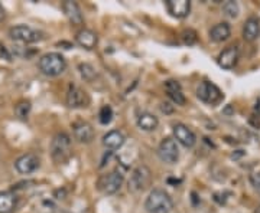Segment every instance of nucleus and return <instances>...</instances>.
<instances>
[{"instance_id": "f257e3e1", "label": "nucleus", "mask_w": 260, "mask_h": 213, "mask_svg": "<svg viewBox=\"0 0 260 213\" xmlns=\"http://www.w3.org/2000/svg\"><path fill=\"white\" fill-rule=\"evenodd\" d=\"M148 213H169L173 209V202L168 193L162 189H153L145 202Z\"/></svg>"}, {"instance_id": "f03ea898", "label": "nucleus", "mask_w": 260, "mask_h": 213, "mask_svg": "<svg viewBox=\"0 0 260 213\" xmlns=\"http://www.w3.org/2000/svg\"><path fill=\"white\" fill-rule=\"evenodd\" d=\"M39 71L46 76H58L67 69V61L61 53L49 52L41 56L39 59Z\"/></svg>"}, {"instance_id": "7ed1b4c3", "label": "nucleus", "mask_w": 260, "mask_h": 213, "mask_svg": "<svg viewBox=\"0 0 260 213\" xmlns=\"http://www.w3.org/2000/svg\"><path fill=\"white\" fill-rule=\"evenodd\" d=\"M71 137L65 133L55 134L51 141V156L57 163L65 161L71 156Z\"/></svg>"}, {"instance_id": "20e7f679", "label": "nucleus", "mask_w": 260, "mask_h": 213, "mask_svg": "<svg viewBox=\"0 0 260 213\" xmlns=\"http://www.w3.org/2000/svg\"><path fill=\"white\" fill-rule=\"evenodd\" d=\"M9 36L13 41L22 42V44H35V42H39L44 38V33L38 31V29H33L28 25H17V26L10 28Z\"/></svg>"}, {"instance_id": "39448f33", "label": "nucleus", "mask_w": 260, "mask_h": 213, "mask_svg": "<svg viewBox=\"0 0 260 213\" xmlns=\"http://www.w3.org/2000/svg\"><path fill=\"white\" fill-rule=\"evenodd\" d=\"M151 177H152V173L151 170L146 167V166H139L136 167L132 174H130V179H129V190L133 192V193H139V192H143L149 183H151Z\"/></svg>"}, {"instance_id": "423d86ee", "label": "nucleus", "mask_w": 260, "mask_h": 213, "mask_svg": "<svg viewBox=\"0 0 260 213\" xmlns=\"http://www.w3.org/2000/svg\"><path fill=\"white\" fill-rule=\"evenodd\" d=\"M197 97L201 101H204L210 106L218 104L224 98V95H223V92L220 91V88L215 84L208 82V81H204V82L199 84L198 88H197Z\"/></svg>"}, {"instance_id": "0eeeda50", "label": "nucleus", "mask_w": 260, "mask_h": 213, "mask_svg": "<svg viewBox=\"0 0 260 213\" xmlns=\"http://www.w3.org/2000/svg\"><path fill=\"white\" fill-rule=\"evenodd\" d=\"M158 156L164 163L175 164L179 159V149L173 138H164L158 147Z\"/></svg>"}, {"instance_id": "6e6552de", "label": "nucleus", "mask_w": 260, "mask_h": 213, "mask_svg": "<svg viewBox=\"0 0 260 213\" xmlns=\"http://www.w3.org/2000/svg\"><path fill=\"white\" fill-rule=\"evenodd\" d=\"M90 104V97L88 94L81 90L77 85H70L68 92H67V106L70 108H83Z\"/></svg>"}, {"instance_id": "1a4fd4ad", "label": "nucleus", "mask_w": 260, "mask_h": 213, "mask_svg": "<svg viewBox=\"0 0 260 213\" xmlns=\"http://www.w3.org/2000/svg\"><path fill=\"white\" fill-rule=\"evenodd\" d=\"M123 182H124V177L120 171H111L100 180V189L106 195H114L120 190Z\"/></svg>"}, {"instance_id": "9d476101", "label": "nucleus", "mask_w": 260, "mask_h": 213, "mask_svg": "<svg viewBox=\"0 0 260 213\" xmlns=\"http://www.w3.org/2000/svg\"><path fill=\"white\" fill-rule=\"evenodd\" d=\"M41 161L39 157L33 153H26L23 156H20L15 161V168L17 170V173L20 174H31L36 168L39 167Z\"/></svg>"}, {"instance_id": "9b49d317", "label": "nucleus", "mask_w": 260, "mask_h": 213, "mask_svg": "<svg viewBox=\"0 0 260 213\" xmlns=\"http://www.w3.org/2000/svg\"><path fill=\"white\" fill-rule=\"evenodd\" d=\"M173 137L186 149L194 147L197 143V137H195L194 131L191 128H188L185 124H175L173 125Z\"/></svg>"}, {"instance_id": "f8f14e48", "label": "nucleus", "mask_w": 260, "mask_h": 213, "mask_svg": "<svg viewBox=\"0 0 260 213\" xmlns=\"http://www.w3.org/2000/svg\"><path fill=\"white\" fill-rule=\"evenodd\" d=\"M73 134L77 141L88 144L94 140V128L87 121H76L73 124Z\"/></svg>"}, {"instance_id": "ddd939ff", "label": "nucleus", "mask_w": 260, "mask_h": 213, "mask_svg": "<svg viewBox=\"0 0 260 213\" xmlns=\"http://www.w3.org/2000/svg\"><path fill=\"white\" fill-rule=\"evenodd\" d=\"M165 6L168 12L176 19H184L191 12V1L189 0H167Z\"/></svg>"}, {"instance_id": "4468645a", "label": "nucleus", "mask_w": 260, "mask_h": 213, "mask_svg": "<svg viewBox=\"0 0 260 213\" xmlns=\"http://www.w3.org/2000/svg\"><path fill=\"white\" fill-rule=\"evenodd\" d=\"M239 61V48L237 46H229L226 48L217 58L218 65L223 68V69H231L236 66V63Z\"/></svg>"}, {"instance_id": "2eb2a0df", "label": "nucleus", "mask_w": 260, "mask_h": 213, "mask_svg": "<svg viewBox=\"0 0 260 213\" xmlns=\"http://www.w3.org/2000/svg\"><path fill=\"white\" fill-rule=\"evenodd\" d=\"M165 90L168 92V97L176 104V106H185L186 103V98L182 94V88H181V84L178 81H173V79H169L165 82Z\"/></svg>"}, {"instance_id": "dca6fc26", "label": "nucleus", "mask_w": 260, "mask_h": 213, "mask_svg": "<svg viewBox=\"0 0 260 213\" xmlns=\"http://www.w3.org/2000/svg\"><path fill=\"white\" fill-rule=\"evenodd\" d=\"M62 9H64V13L68 17V20L73 23V25H81L84 22V17L81 13V9L80 6L77 4L76 1H71V0H65L62 3Z\"/></svg>"}, {"instance_id": "f3484780", "label": "nucleus", "mask_w": 260, "mask_h": 213, "mask_svg": "<svg viewBox=\"0 0 260 213\" xmlns=\"http://www.w3.org/2000/svg\"><path fill=\"white\" fill-rule=\"evenodd\" d=\"M76 41L77 44L80 46H83L84 49L91 51L98 44V36H97L95 32L90 31V29H81L77 33Z\"/></svg>"}, {"instance_id": "a211bd4d", "label": "nucleus", "mask_w": 260, "mask_h": 213, "mask_svg": "<svg viewBox=\"0 0 260 213\" xmlns=\"http://www.w3.org/2000/svg\"><path fill=\"white\" fill-rule=\"evenodd\" d=\"M260 33V19L258 16H250L245 23L243 28V38L249 42H253L258 39Z\"/></svg>"}, {"instance_id": "6ab92c4d", "label": "nucleus", "mask_w": 260, "mask_h": 213, "mask_svg": "<svg viewBox=\"0 0 260 213\" xmlns=\"http://www.w3.org/2000/svg\"><path fill=\"white\" fill-rule=\"evenodd\" d=\"M124 141H126V138L122 133L117 130H113V131H108L103 137V146L108 150H119L124 144Z\"/></svg>"}, {"instance_id": "aec40b11", "label": "nucleus", "mask_w": 260, "mask_h": 213, "mask_svg": "<svg viewBox=\"0 0 260 213\" xmlns=\"http://www.w3.org/2000/svg\"><path fill=\"white\" fill-rule=\"evenodd\" d=\"M230 35H231V29H230L229 23H226V22L217 23L214 28L210 31V38H211V41H214L217 44L227 41L230 38Z\"/></svg>"}, {"instance_id": "412c9836", "label": "nucleus", "mask_w": 260, "mask_h": 213, "mask_svg": "<svg viewBox=\"0 0 260 213\" xmlns=\"http://www.w3.org/2000/svg\"><path fill=\"white\" fill-rule=\"evenodd\" d=\"M159 125L158 117H155L151 112H142L138 117V127L142 131H155Z\"/></svg>"}, {"instance_id": "4be33fe9", "label": "nucleus", "mask_w": 260, "mask_h": 213, "mask_svg": "<svg viewBox=\"0 0 260 213\" xmlns=\"http://www.w3.org/2000/svg\"><path fill=\"white\" fill-rule=\"evenodd\" d=\"M16 199L15 193L12 192H0V213H13L16 209Z\"/></svg>"}, {"instance_id": "5701e85b", "label": "nucleus", "mask_w": 260, "mask_h": 213, "mask_svg": "<svg viewBox=\"0 0 260 213\" xmlns=\"http://www.w3.org/2000/svg\"><path fill=\"white\" fill-rule=\"evenodd\" d=\"M31 103L29 101H26V100H22V101H19L17 104L15 106V114L17 118H20V120H26L28 118V115H29V112H31Z\"/></svg>"}, {"instance_id": "b1692460", "label": "nucleus", "mask_w": 260, "mask_h": 213, "mask_svg": "<svg viewBox=\"0 0 260 213\" xmlns=\"http://www.w3.org/2000/svg\"><path fill=\"white\" fill-rule=\"evenodd\" d=\"M223 12H224V15L227 16V17L234 19V17H237L239 13H240V7H239L237 1H234V0H227V1L223 4Z\"/></svg>"}, {"instance_id": "393cba45", "label": "nucleus", "mask_w": 260, "mask_h": 213, "mask_svg": "<svg viewBox=\"0 0 260 213\" xmlns=\"http://www.w3.org/2000/svg\"><path fill=\"white\" fill-rule=\"evenodd\" d=\"M78 69H80V74L81 76L86 79V81H88V82H91L92 79L95 78V69H94V66L90 65V63H80V66H78Z\"/></svg>"}, {"instance_id": "a878e982", "label": "nucleus", "mask_w": 260, "mask_h": 213, "mask_svg": "<svg viewBox=\"0 0 260 213\" xmlns=\"http://www.w3.org/2000/svg\"><path fill=\"white\" fill-rule=\"evenodd\" d=\"M113 120V109L110 106H103L100 112H98V121L103 125H107Z\"/></svg>"}, {"instance_id": "bb28decb", "label": "nucleus", "mask_w": 260, "mask_h": 213, "mask_svg": "<svg viewBox=\"0 0 260 213\" xmlns=\"http://www.w3.org/2000/svg\"><path fill=\"white\" fill-rule=\"evenodd\" d=\"M181 39H182V42H184L185 45L188 46H192L195 42H197V32L194 31V29H185L182 33H181Z\"/></svg>"}, {"instance_id": "cd10ccee", "label": "nucleus", "mask_w": 260, "mask_h": 213, "mask_svg": "<svg viewBox=\"0 0 260 213\" xmlns=\"http://www.w3.org/2000/svg\"><path fill=\"white\" fill-rule=\"evenodd\" d=\"M250 182H252V184L255 186V189L260 192V171L259 173H255V174H252V176H250Z\"/></svg>"}, {"instance_id": "c85d7f7f", "label": "nucleus", "mask_w": 260, "mask_h": 213, "mask_svg": "<svg viewBox=\"0 0 260 213\" xmlns=\"http://www.w3.org/2000/svg\"><path fill=\"white\" fill-rule=\"evenodd\" d=\"M161 111L165 114H172L173 112V106H171L169 103H162L161 104Z\"/></svg>"}, {"instance_id": "c756f323", "label": "nucleus", "mask_w": 260, "mask_h": 213, "mask_svg": "<svg viewBox=\"0 0 260 213\" xmlns=\"http://www.w3.org/2000/svg\"><path fill=\"white\" fill-rule=\"evenodd\" d=\"M3 17H4V9H3V6L0 4V20H3Z\"/></svg>"}, {"instance_id": "7c9ffc66", "label": "nucleus", "mask_w": 260, "mask_h": 213, "mask_svg": "<svg viewBox=\"0 0 260 213\" xmlns=\"http://www.w3.org/2000/svg\"><path fill=\"white\" fill-rule=\"evenodd\" d=\"M224 114H233V108L231 106H227L226 109H224Z\"/></svg>"}, {"instance_id": "2f4dec72", "label": "nucleus", "mask_w": 260, "mask_h": 213, "mask_svg": "<svg viewBox=\"0 0 260 213\" xmlns=\"http://www.w3.org/2000/svg\"><path fill=\"white\" fill-rule=\"evenodd\" d=\"M255 213H260V206L258 208V209H256V211H255Z\"/></svg>"}]
</instances>
